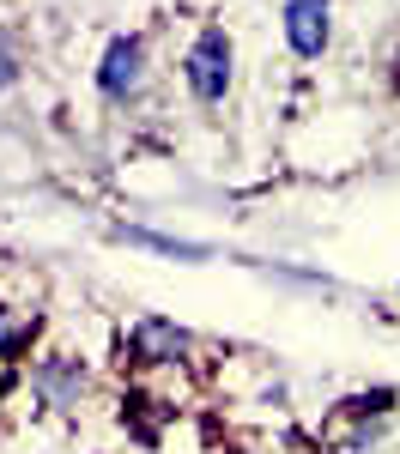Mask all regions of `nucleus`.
I'll return each instance as SVG.
<instances>
[{"label": "nucleus", "mask_w": 400, "mask_h": 454, "mask_svg": "<svg viewBox=\"0 0 400 454\" xmlns=\"http://www.w3.org/2000/svg\"><path fill=\"white\" fill-rule=\"evenodd\" d=\"M12 79H19V49H12V43L0 36V91H6Z\"/></svg>", "instance_id": "nucleus-6"}, {"label": "nucleus", "mask_w": 400, "mask_h": 454, "mask_svg": "<svg viewBox=\"0 0 400 454\" xmlns=\"http://www.w3.org/2000/svg\"><path fill=\"white\" fill-rule=\"evenodd\" d=\"M128 346L140 364H176L182 351H188V333H182L176 321H158V315H140L134 321V333H128Z\"/></svg>", "instance_id": "nucleus-3"}, {"label": "nucleus", "mask_w": 400, "mask_h": 454, "mask_svg": "<svg viewBox=\"0 0 400 454\" xmlns=\"http://www.w3.org/2000/svg\"><path fill=\"white\" fill-rule=\"evenodd\" d=\"M36 394H43V406H55V412H73V406H79V394H85V376H79V364H67V357H49V364H36Z\"/></svg>", "instance_id": "nucleus-5"}, {"label": "nucleus", "mask_w": 400, "mask_h": 454, "mask_svg": "<svg viewBox=\"0 0 400 454\" xmlns=\"http://www.w3.org/2000/svg\"><path fill=\"white\" fill-rule=\"evenodd\" d=\"M19 333H25V327H19V321H12V315L0 309V351H6V346H19Z\"/></svg>", "instance_id": "nucleus-7"}, {"label": "nucleus", "mask_w": 400, "mask_h": 454, "mask_svg": "<svg viewBox=\"0 0 400 454\" xmlns=\"http://www.w3.org/2000/svg\"><path fill=\"white\" fill-rule=\"evenodd\" d=\"M0 400H6V387H0Z\"/></svg>", "instance_id": "nucleus-8"}, {"label": "nucleus", "mask_w": 400, "mask_h": 454, "mask_svg": "<svg viewBox=\"0 0 400 454\" xmlns=\"http://www.w3.org/2000/svg\"><path fill=\"white\" fill-rule=\"evenodd\" d=\"M182 73H188V91H194L200 104H218L224 85H231V43H224L218 31H207L194 49H188V67Z\"/></svg>", "instance_id": "nucleus-1"}, {"label": "nucleus", "mask_w": 400, "mask_h": 454, "mask_svg": "<svg viewBox=\"0 0 400 454\" xmlns=\"http://www.w3.org/2000/svg\"><path fill=\"white\" fill-rule=\"evenodd\" d=\"M98 85H104L109 104H122V98H134L145 85V43L140 36H115L104 49V67H98Z\"/></svg>", "instance_id": "nucleus-2"}, {"label": "nucleus", "mask_w": 400, "mask_h": 454, "mask_svg": "<svg viewBox=\"0 0 400 454\" xmlns=\"http://www.w3.org/2000/svg\"><path fill=\"white\" fill-rule=\"evenodd\" d=\"M286 43L297 55H322L327 49V0H291L286 6Z\"/></svg>", "instance_id": "nucleus-4"}]
</instances>
